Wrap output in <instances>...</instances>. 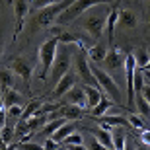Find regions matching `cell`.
Returning <instances> with one entry per match:
<instances>
[{"label": "cell", "instance_id": "22", "mask_svg": "<svg viewBox=\"0 0 150 150\" xmlns=\"http://www.w3.org/2000/svg\"><path fill=\"white\" fill-rule=\"evenodd\" d=\"M111 105H113V100H109V98H101L100 101H98V105H94L92 107V115L94 117H101V115H105L109 109H111Z\"/></svg>", "mask_w": 150, "mask_h": 150}, {"label": "cell", "instance_id": "18", "mask_svg": "<svg viewBox=\"0 0 150 150\" xmlns=\"http://www.w3.org/2000/svg\"><path fill=\"white\" fill-rule=\"evenodd\" d=\"M67 121H68V119H64V117H55V119H49V121L41 127V134H43V137H53V134H55Z\"/></svg>", "mask_w": 150, "mask_h": 150}, {"label": "cell", "instance_id": "16", "mask_svg": "<svg viewBox=\"0 0 150 150\" xmlns=\"http://www.w3.org/2000/svg\"><path fill=\"white\" fill-rule=\"evenodd\" d=\"M92 137L100 140L103 146H107L109 150H113V134L107 127H94L92 129Z\"/></svg>", "mask_w": 150, "mask_h": 150}, {"label": "cell", "instance_id": "48", "mask_svg": "<svg viewBox=\"0 0 150 150\" xmlns=\"http://www.w3.org/2000/svg\"><path fill=\"white\" fill-rule=\"evenodd\" d=\"M119 2H121V0H119Z\"/></svg>", "mask_w": 150, "mask_h": 150}, {"label": "cell", "instance_id": "9", "mask_svg": "<svg viewBox=\"0 0 150 150\" xmlns=\"http://www.w3.org/2000/svg\"><path fill=\"white\" fill-rule=\"evenodd\" d=\"M10 68L14 70V74H18L25 82V88L31 92V88H29V78H31V72H33L31 64L22 57H14V59H10Z\"/></svg>", "mask_w": 150, "mask_h": 150}, {"label": "cell", "instance_id": "38", "mask_svg": "<svg viewBox=\"0 0 150 150\" xmlns=\"http://www.w3.org/2000/svg\"><path fill=\"white\" fill-rule=\"evenodd\" d=\"M140 94L144 96V100L150 103V84H144V88H142V92H140Z\"/></svg>", "mask_w": 150, "mask_h": 150}, {"label": "cell", "instance_id": "41", "mask_svg": "<svg viewBox=\"0 0 150 150\" xmlns=\"http://www.w3.org/2000/svg\"><path fill=\"white\" fill-rule=\"evenodd\" d=\"M4 107V90H2V86H0V109Z\"/></svg>", "mask_w": 150, "mask_h": 150}, {"label": "cell", "instance_id": "19", "mask_svg": "<svg viewBox=\"0 0 150 150\" xmlns=\"http://www.w3.org/2000/svg\"><path fill=\"white\" fill-rule=\"evenodd\" d=\"M105 57H107V47H105V45H101V43L94 45V47L88 51V59L92 62H96V64H98V62H103Z\"/></svg>", "mask_w": 150, "mask_h": 150}, {"label": "cell", "instance_id": "29", "mask_svg": "<svg viewBox=\"0 0 150 150\" xmlns=\"http://www.w3.org/2000/svg\"><path fill=\"white\" fill-rule=\"evenodd\" d=\"M23 113V107L22 105H10L6 107V119H20Z\"/></svg>", "mask_w": 150, "mask_h": 150}, {"label": "cell", "instance_id": "44", "mask_svg": "<svg viewBox=\"0 0 150 150\" xmlns=\"http://www.w3.org/2000/svg\"><path fill=\"white\" fill-rule=\"evenodd\" d=\"M144 70H146V72H150V61H148V64L144 67Z\"/></svg>", "mask_w": 150, "mask_h": 150}, {"label": "cell", "instance_id": "23", "mask_svg": "<svg viewBox=\"0 0 150 150\" xmlns=\"http://www.w3.org/2000/svg\"><path fill=\"white\" fill-rule=\"evenodd\" d=\"M113 134V150H125V146H127V134L123 133L121 127H115L111 131Z\"/></svg>", "mask_w": 150, "mask_h": 150}, {"label": "cell", "instance_id": "39", "mask_svg": "<svg viewBox=\"0 0 150 150\" xmlns=\"http://www.w3.org/2000/svg\"><path fill=\"white\" fill-rule=\"evenodd\" d=\"M67 148L68 150H88L84 144H67Z\"/></svg>", "mask_w": 150, "mask_h": 150}, {"label": "cell", "instance_id": "17", "mask_svg": "<svg viewBox=\"0 0 150 150\" xmlns=\"http://www.w3.org/2000/svg\"><path fill=\"white\" fill-rule=\"evenodd\" d=\"M84 92H86V107H90V109H92L94 105H98V101H100L101 98H103V94H105L103 90L94 88V86H88V84L84 86Z\"/></svg>", "mask_w": 150, "mask_h": 150}, {"label": "cell", "instance_id": "15", "mask_svg": "<svg viewBox=\"0 0 150 150\" xmlns=\"http://www.w3.org/2000/svg\"><path fill=\"white\" fill-rule=\"evenodd\" d=\"M117 22H119V8H117V6H113L111 12H109V18H107V23H105V33H107V41H109V45L115 41Z\"/></svg>", "mask_w": 150, "mask_h": 150}, {"label": "cell", "instance_id": "46", "mask_svg": "<svg viewBox=\"0 0 150 150\" xmlns=\"http://www.w3.org/2000/svg\"><path fill=\"white\" fill-rule=\"evenodd\" d=\"M61 150H68V148H67V146H64V148H61Z\"/></svg>", "mask_w": 150, "mask_h": 150}, {"label": "cell", "instance_id": "40", "mask_svg": "<svg viewBox=\"0 0 150 150\" xmlns=\"http://www.w3.org/2000/svg\"><path fill=\"white\" fill-rule=\"evenodd\" d=\"M8 148V144L4 142V139H2V125H0V150H6Z\"/></svg>", "mask_w": 150, "mask_h": 150}, {"label": "cell", "instance_id": "27", "mask_svg": "<svg viewBox=\"0 0 150 150\" xmlns=\"http://www.w3.org/2000/svg\"><path fill=\"white\" fill-rule=\"evenodd\" d=\"M134 61H137V68H140V70H144V67L148 64L150 61V55H148V51L144 49V47H139V49H134Z\"/></svg>", "mask_w": 150, "mask_h": 150}, {"label": "cell", "instance_id": "14", "mask_svg": "<svg viewBox=\"0 0 150 150\" xmlns=\"http://www.w3.org/2000/svg\"><path fill=\"white\" fill-rule=\"evenodd\" d=\"M67 101L70 105H78V107H86V92L80 86H72L67 94Z\"/></svg>", "mask_w": 150, "mask_h": 150}, {"label": "cell", "instance_id": "37", "mask_svg": "<svg viewBox=\"0 0 150 150\" xmlns=\"http://www.w3.org/2000/svg\"><path fill=\"white\" fill-rule=\"evenodd\" d=\"M140 140H142L146 146H150V129H142V131H140Z\"/></svg>", "mask_w": 150, "mask_h": 150}, {"label": "cell", "instance_id": "1", "mask_svg": "<svg viewBox=\"0 0 150 150\" xmlns=\"http://www.w3.org/2000/svg\"><path fill=\"white\" fill-rule=\"evenodd\" d=\"M111 8L113 6H109V4H98L94 8L86 10L80 16V25L88 31V35L92 39H101L103 28H105V23H107V18H109Z\"/></svg>", "mask_w": 150, "mask_h": 150}, {"label": "cell", "instance_id": "24", "mask_svg": "<svg viewBox=\"0 0 150 150\" xmlns=\"http://www.w3.org/2000/svg\"><path fill=\"white\" fill-rule=\"evenodd\" d=\"M100 119H101V123H105V125H115V127H129V125H131L129 119L123 117V115H101Z\"/></svg>", "mask_w": 150, "mask_h": 150}, {"label": "cell", "instance_id": "20", "mask_svg": "<svg viewBox=\"0 0 150 150\" xmlns=\"http://www.w3.org/2000/svg\"><path fill=\"white\" fill-rule=\"evenodd\" d=\"M0 86H2L4 92L14 88V70H12V68L0 67Z\"/></svg>", "mask_w": 150, "mask_h": 150}, {"label": "cell", "instance_id": "47", "mask_svg": "<svg viewBox=\"0 0 150 150\" xmlns=\"http://www.w3.org/2000/svg\"><path fill=\"white\" fill-rule=\"evenodd\" d=\"M148 23H150V16H148Z\"/></svg>", "mask_w": 150, "mask_h": 150}, {"label": "cell", "instance_id": "36", "mask_svg": "<svg viewBox=\"0 0 150 150\" xmlns=\"http://www.w3.org/2000/svg\"><path fill=\"white\" fill-rule=\"evenodd\" d=\"M45 148H47V150H61V148H59V142H57L55 139H51V137L45 140Z\"/></svg>", "mask_w": 150, "mask_h": 150}, {"label": "cell", "instance_id": "26", "mask_svg": "<svg viewBox=\"0 0 150 150\" xmlns=\"http://www.w3.org/2000/svg\"><path fill=\"white\" fill-rule=\"evenodd\" d=\"M134 105H137V109H139L140 115L150 121V103L144 100V96H142V94H137V96H134Z\"/></svg>", "mask_w": 150, "mask_h": 150}, {"label": "cell", "instance_id": "6", "mask_svg": "<svg viewBox=\"0 0 150 150\" xmlns=\"http://www.w3.org/2000/svg\"><path fill=\"white\" fill-rule=\"evenodd\" d=\"M70 61H72V55H70V49L68 45H62L59 43V49H57V57H55V62L51 67V72L49 78L55 80V84L61 80L67 72H70Z\"/></svg>", "mask_w": 150, "mask_h": 150}, {"label": "cell", "instance_id": "12", "mask_svg": "<svg viewBox=\"0 0 150 150\" xmlns=\"http://www.w3.org/2000/svg\"><path fill=\"white\" fill-rule=\"evenodd\" d=\"M117 25H119V29H134L139 25V16L133 10H129V8H121Z\"/></svg>", "mask_w": 150, "mask_h": 150}, {"label": "cell", "instance_id": "45", "mask_svg": "<svg viewBox=\"0 0 150 150\" xmlns=\"http://www.w3.org/2000/svg\"><path fill=\"white\" fill-rule=\"evenodd\" d=\"M125 150H134V146H125Z\"/></svg>", "mask_w": 150, "mask_h": 150}, {"label": "cell", "instance_id": "11", "mask_svg": "<svg viewBox=\"0 0 150 150\" xmlns=\"http://www.w3.org/2000/svg\"><path fill=\"white\" fill-rule=\"evenodd\" d=\"M51 37H57L59 39V43L62 45H84L82 37L78 33H74V31H62L61 28H57V25H53L51 28Z\"/></svg>", "mask_w": 150, "mask_h": 150}, {"label": "cell", "instance_id": "3", "mask_svg": "<svg viewBox=\"0 0 150 150\" xmlns=\"http://www.w3.org/2000/svg\"><path fill=\"white\" fill-rule=\"evenodd\" d=\"M111 2L113 0H74L72 4L57 18V23H59V25L70 23V22H74V20H78V18L82 16L86 10H90V8H94V6H98V4H111Z\"/></svg>", "mask_w": 150, "mask_h": 150}, {"label": "cell", "instance_id": "21", "mask_svg": "<svg viewBox=\"0 0 150 150\" xmlns=\"http://www.w3.org/2000/svg\"><path fill=\"white\" fill-rule=\"evenodd\" d=\"M74 129H76L74 121H67V123H64V125H62L61 129H59V131H57L55 134H53V137H51V139H55L57 142H59V144H62V140L67 139L68 134H72V133H74Z\"/></svg>", "mask_w": 150, "mask_h": 150}, {"label": "cell", "instance_id": "33", "mask_svg": "<svg viewBox=\"0 0 150 150\" xmlns=\"http://www.w3.org/2000/svg\"><path fill=\"white\" fill-rule=\"evenodd\" d=\"M57 2H61V0H33V10H41V8H47Z\"/></svg>", "mask_w": 150, "mask_h": 150}, {"label": "cell", "instance_id": "42", "mask_svg": "<svg viewBox=\"0 0 150 150\" xmlns=\"http://www.w3.org/2000/svg\"><path fill=\"white\" fill-rule=\"evenodd\" d=\"M144 6H146V12L150 14V0H144Z\"/></svg>", "mask_w": 150, "mask_h": 150}, {"label": "cell", "instance_id": "10", "mask_svg": "<svg viewBox=\"0 0 150 150\" xmlns=\"http://www.w3.org/2000/svg\"><path fill=\"white\" fill-rule=\"evenodd\" d=\"M14 14H16V29H14V39L22 33L23 22L29 14V0H14Z\"/></svg>", "mask_w": 150, "mask_h": 150}, {"label": "cell", "instance_id": "13", "mask_svg": "<svg viewBox=\"0 0 150 150\" xmlns=\"http://www.w3.org/2000/svg\"><path fill=\"white\" fill-rule=\"evenodd\" d=\"M72 86H76V74L74 72H67L64 76L59 80V82L55 84V90H53V96H57V98H61V96H64L68 92V90L72 88Z\"/></svg>", "mask_w": 150, "mask_h": 150}, {"label": "cell", "instance_id": "30", "mask_svg": "<svg viewBox=\"0 0 150 150\" xmlns=\"http://www.w3.org/2000/svg\"><path fill=\"white\" fill-rule=\"evenodd\" d=\"M142 88H144V78H142L140 68H137V70H134V96L140 94V92H142Z\"/></svg>", "mask_w": 150, "mask_h": 150}, {"label": "cell", "instance_id": "7", "mask_svg": "<svg viewBox=\"0 0 150 150\" xmlns=\"http://www.w3.org/2000/svg\"><path fill=\"white\" fill-rule=\"evenodd\" d=\"M74 61H76V72H78V76L84 80V84L94 86V88H100V82H98L96 76L92 74V68H90V62H88V51L84 49V45H78V51H76V55H74Z\"/></svg>", "mask_w": 150, "mask_h": 150}, {"label": "cell", "instance_id": "31", "mask_svg": "<svg viewBox=\"0 0 150 150\" xmlns=\"http://www.w3.org/2000/svg\"><path fill=\"white\" fill-rule=\"evenodd\" d=\"M62 144L67 146V144H84V137L80 133H76V131H74L72 134H68L67 139L62 140Z\"/></svg>", "mask_w": 150, "mask_h": 150}, {"label": "cell", "instance_id": "5", "mask_svg": "<svg viewBox=\"0 0 150 150\" xmlns=\"http://www.w3.org/2000/svg\"><path fill=\"white\" fill-rule=\"evenodd\" d=\"M72 2L74 0H61V2H57V4H51V6H47V8L37 10V14H35V25H37V28H49L53 22H57V18L61 16Z\"/></svg>", "mask_w": 150, "mask_h": 150}, {"label": "cell", "instance_id": "2", "mask_svg": "<svg viewBox=\"0 0 150 150\" xmlns=\"http://www.w3.org/2000/svg\"><path fill=\"white\" fill-rule=\"evenodd\" d=\"M57 49H59V39L49 37L37 51V59H39V80H47L51 72V67L55 62Z\"/></svg>", "mask_w": 150, "mask_h": 150}, {"label": "cell", "instance_id": "25", "mask_svg": "<svg viewBox=\"0 0 150 150\" xmlns=\"http://www.w3.org/2000/svg\"><path fill=\"white\" fill-rule=\"evenodd\" d=\"M10 105H22V94L16 92L14 88L4 92V107H10Z\"/></svg>", "mask_w": 150, "mask_h": 150}, {"label": "cell", "instance_id": "28", "mask_svg": "<svg viewBox=\"0 0 150 150\" xmlns=\"http://www.w3.org/2000/svg\"><path fill=\"white\" fill-rule=\"evenodd\" d=\"M41 105H43V103H41L39 100H31L28 105L23 107V113H22V117H20V119H29V117H33L35 113L41 109Z\"/></svg>", "mask_w": 150, "mask_h": 150}, {"label": "cell", "instance_id": "32", "mask_svg": "<svg viewBox=\"0 0 150 150\" xmlns=\"http://www.w3.org/2000/svg\"><path fill=\"white\" fill-rule=\"evenodd\" d=\"M127 119H129V123H131V127H134V129H140V131H142V129H148L144 125V121H142L139 115H134V113H131Z\"/></svg>", "mask_w": 150, "mask_h": 150}, {"label": "cell", "instance_id": "43", "mask_svg": "<svg viewBox=\"0 0 150 150\" xmlns=\"http://www.w3.org/2000/svg\"><path fill=\"white\" fill-rule=\"evenodd\" d=\"M2 51H4V43H2V39H0V57H2Z\"/></svg>", "mask_w": 150, "mask_h": 150}, {"label": "cell", "instance_id": "4", "mask_svg": "<svg viewBox=\"0 0 150 150\" xmlns=\"http://www.w3.org/2000/svg\"><path fill=\"white\" fill-rule=\"evenodd\" d=\"M90 68H92V74L96 76V80L100 82V88L109 96V100H113L115 103H121V90H119V86H117L115 78L107 72V70H103L101 67H98L96 62H90Z\"/></svg>", "mask_w": 150, "mask_h": 150}, {"label": "cell", "instance_id": "35", "mask_svg": "<svg viewBox=\"0 0 150 150\" xmlns=\"http://www.w3.org/2000/svg\"><path fill=\"white\" fill-rule=\"evenodd\" d=\"M90 150H109V148H107V146H103L100 140L96 139V137H92V139H90Z\"/></svg>", "mask_w": 150, "mask_h": 150}, {"label": "cell", "instance_id": "8", "mask_svg": "<svg viewBox=\"0 0 150 150\" xmlns=\"http://www.w3.org/2000/svg\"><path fill=\"white\" fill-rule=\"evenodd\" d=\"M103 70L111 74H121L125 70V57L119 49H109L107 51V57L103 59Z\"/></svg>", "mask_w": 150, "mask_h": 150}, {"label": "cell", "instance_id": "34", "mask_svg": "<svg viewBox=\"0 0 150 150\" xmlns=\"http://www.w3.org/2000/svg\"><path fill=\"white\" fill-rule=\"evenodd\" d=\"M20 150H47L45 146L41 144H35V142H22V144H18Z\"/></svg>", "mask_w": 150, "mask_h": 150}]
</instances>
